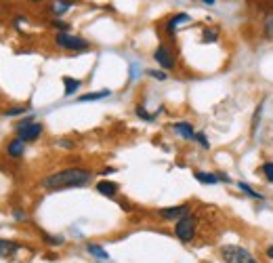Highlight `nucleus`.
<instances>
[{"instance_id": "nucleus-1", "label": "nucleus", "mask_w": 273, "mask_h": 263, "mask_svg": "<svg viewBox=\"0 0 273 263\" xmlns=\"http://www.w3.org/2000/svg\"><path fill=\"white\" fill-rule=\"evenodd\" d=\"M93 173L89 169H65L59 173H53L47 179H42V187L57 192V190H65V187H82L86 183H91Z\"/></svg>"}, {"instance_id": "nucleus-2", "label": "nucleus", "mask_w": 273, "mask_h": 263, "mask_svg": "<svg viewBox=\"0 0 273 263\" xmlns=\"http://www.w3.org/2000/svg\"><path fill=\"white\" fill-rule=\"evenodd\" d=\"M221 257L225 263H258L250 251H246L244 246H238V244H225L221 248Z\"/></svg>"}, {"instance_id": "nucleus-3", "label": "nucleus", "mask_w": 273, "mask_h": 263, "mask_svg": "<svg viewBox=\"0 0 273 263\" xmlns=\"http://www.w3.org/2000/svg\"><path fill=\"white\" fill-rule=\"evenodd\" d=\"M196 228H198V217L193 215H187V217H183L177 221V226H175V234H177V238L181 242H191L193 236H196Z\"/></svg>"}, {"instance_id": "nucleus-4", "label": "nucleus", "mask_w": 273, "mask_h": 263, "mask_svg": "<svg viewBox=\"0 0 273 263\" xmlns=\"http://www.w3.org/2000/svg\"><path fill=\"white\" fill-rule=\"evenodd\" d=\"M45 127L42 122H32V120H23L17 124V139H21L23 143H30V141H36L38 137L42 135Z\"/></svg>"}, {"instance_id": "nucleus-5", "label": "nucleus", "mask_w": 273, "mask_h": 263, "mask_svg": "<svg viewBox=\"0 0 273 263\" xmlns=\"http://www.w3.org/2000/svg\"><path fill=\"white\" fill-rule=\"evenodd\" d=\"M55 43L57 47L67 49V51H86L91 45L89 40H84L82 36H74V34H67V32H59L55 36Z\"/></svg>"}, {"instance_id": "nucleus-6", "label": "nucleus", "mask_w": 273, "mask_h": 263, "mask_svg": "<svg viewBox=\"0 0 273 263\" xmlns=\"http://www.w3.org/2000/svg\"><path fill=\"white\" fill-rule=\"evenodd\" d=\"M162 219H168V221H179L183 217L189 215V204H179V206H168V209H160L158 211Z\"/></svg>"}, {"instance_id": "nucleus-7", "label": "nucleus", "mask_w": 273, "mask_h": 263, "mask_svg": "<svg viewBox=\"0 0 273 263\" xmlns=\"http://www.w3.org/2000/svg\"><path fill=\"white\" fill-rule=\"evenodd\" d=\"M153 59L160 63L164 70H172V67H175V57H172V53L164 47V45H160L155 49V53H153Z\"/></svg>"}, {"instance_id": "nucleus-8", "label": "nucleus", "mask_w": 273, "mask_h": 263, "mask_svg": "<svg viewBox=\"0 0 273 263\" xmlns=\"http://www.w3.org/2000/svg\"><path fill=\"white\" fill-rule=\"evenodd\" d=\"M172 131L179 133L183 139H187V141H196V131L189 122H175L172 124Z\"/></svg>"}, {"instance_id": "nucleus-9", "label": "nucleus", "mask_w": 273, "mask_h": 263, "mask_svg": "<svg viewBox=\"0 0 273 263\" xmlns=\"http://www.w3.org/2000/svg\"><path fill=\"white\" fill-rule=\"evenodd\" d=\"M23 152H25V143L21 141V139H11L9 141V145H7V154L11 156V158H21L23 156Z\"/></svg>"}, {"instance_id": "nucleus-10", "label": "nucleus", "mask_w": 273, "mask_h": 263, "mask_svg": "<svg viewBox=\"0 0 273 263\" xmlns=\"http://www.w3.org/2000/svg\"><path fill=\"white\" fill-rule=\"evenodd\" d=\"M19 251V244L13 242V240H3L0 238V257H15Z\"/></svg>"}, {"instance_id": "nucleus-11", "label": "nucleus", "mask_w": 273, "mask_h": 263, "mask_svg": "<svg viewBox=\"0 0 273 263\" xmlns=\"http://www.w3.org/2000/svg\"><path fill=\"white\" fill-rule=\"evenodd\" d=\"M101 196H107V198H113L118 194V183H113V181H99L97 187H95Z\"/></svg>"}, {"instance_id": "nucleus-12", "label": "nucleus", "mask_w": 273, "mask_h": 263, "mask_svg": "<svg viewBox=\"0 0 273 263\" xmlns=\"http://www.w3.org/2000/svg\"><path fill=\"white\" fill-rule=\"evenodd\" d=\"M185 21H189V15H187V13H179V15L170 17V21L166 23V32L172 36V34H175V30H177V27H179L181 23H185Z\"/></svg>"}, {"instance_id": "nucleus-13", "label": "nucleus", "mask_w": 273, "mask_h": 263, "mask_svg": "<svg viewBox=\"0 0 273 263\" xmlns=\"http://www.w3.org/2000/svg\"><path fill=\"white\" fill-rule=\"evenodd\" d=\"M193 177L198 179L200 183H206V185H214V183H219V181H221L219 175H214V173H206V171H196V173H193Z\"/></svg>"}, {"instance_id": "nucleus-14", "label": "nucleus", "mask_w": 273, "mask_h": 263, "mask_svg": "<svg viewBox=\"0 0 273 263\" xmlns=\"http://www.w3.org/2000/svg\"><path fill=\"white\" fill-rule=\"evenodd\" d=\"M63 87H65V97H71L80 87L82 82L78 78H71V76H63Z\"/></svg>"}, {"instance_id": "nucleus-15", "label": "nucleus", "mask_w": 273, "mask_h": 263, "mask_svg": "<svg viewBox=\"0 0 273 263\" xmlns=\"http://www.w3.org/2000/svg\"><path fill=\"white\" fill-rule=\"evenodd\" d=\"M86 251H89L91 255H95L97 259H101V261L109 259V255H107V251H105V248H101V246H97V244H86Z\"/></svg>"}, {"instance_id": "nucleus-16", "label": "nucleus", "mask_w": 273, "mask_h": 263, "mask_svg": "<svg viewBox=\"0 0 273 263\" xmlns=\"http://www.w3.org/2000/svg\"><path fill=\"white\" fill-rule=\"evenodd\" d=\"M103 97H109V91H99V93H86V95H80L78 101H97V99H103Z\"/></svg>"}, {"instance_id": "nucleus-17", "label": "nucleus", "mask_w": 273, "mask_h": 263, "mask_svg": "<svg viewBox=\"0 0 273 263\" xmlns=\"http://www.w3.org/2000/svg\"><path fill=\"white\" fill-rule=\"evenodd\" d=\"M238 187L244 192V194H246V196H250V198H254V200H263V194H258V192H254L248 183H244V181H240L238 183Z\"/></svg>"}, {"instance_id": "nucleus-18", "label": "nucleus", "mask_w": 273, "mask_h": 263, "mask_svg": "<svg viewBox=\"0 0 273 263\" xmlns=\"http://www.w3.org/2000/svg\"><path fill=\"white\" fill-rule=\"evenodd\" d=\"M71 5L74 3H69V0H59V3H53V11L57 13V15H63L67 9H71Z\"/></svg>"}, {"instance_id": "nucleus-19", "label": "nucleus", "mask_w": 273, "mask_h": 263, "mask_svg": "<svg viewBox=\"0 0 273 263\" xmlns=\"http://www.w3.org/2000/svg\"><path fill=\"white\" fill-rule=\"evenodd\" d=\"M42 238H45V242L51 244V246H61L65 242L63 236H51V234H42Z\"/></svg>"}, {"instance_id": "nucleus-20", "label": "nucleus", "mask_w": 273, "mask_h": 263, "mask_svg": "<svg viewBox=\"0 0 273 263\" xmlns=\"http://www.w3.org/2000/svg\"><path fill=\"white\" fill-rule=\"evenodd\" d=\"M261 173L265 175V179L269 183H273V162H265L263 167H261Z\"/></svg>"}, {"instance_id": "nucleus-21", "label": "nucleus", "mask_w": 273, "mask_h": 263, "mask_svg": "<svg viewBox=\"0 0 273 263\" xmlns=\"http://www.w3.org/2000/svg\"><path fill=\"white\" fill-rule=\"evenodd\" d=\"M135 112H137V116H139V118L147 120V122H151V120L155 118V114H149V112H147V109L143 107V105H137V109H135Z\"/></svg>"}, {"instance_id": "nucleus-22", "label": "nucleus", "mask_w": 273, "mask_h": 263, "mask_svg": "<svg viewBox=\"0 0 273 263\" xmlns=\"http://www.w3.org/2000/svg\"><path fill=\"white\" fill-rule=\"evenodd\" d=\"M217 36H219V32H217V30H210V27H206V30L202 32L204 43H214V40H217Z\"/></svg>"}, {"instance_id": "nucleus-23", "label": "nucleus", "mask_w": 273, "mask_h": 263, "mask_svg": "<svg viewBox=\"0 0 273 263\" xmlns=\"http://www.w3.org/2000/svg\"><path fill=\"white\" fill-rule=\"evenodd\" d=\"M27 109H30L27 105H21V107H13V109H7V112H5V116H17V114H25Z\"/></svg>"}, {"instance_id": "nucleus-24", "label": "nucleus", "mask_w": 273, "mask_h": 263, "mask_svg": "<svg viewBox=\"0 0 273 263\" xmlns=\"http://www.w3.org/2000/svg\"><path fill=\"white\" fill-rule=\"evenodd\" d=\"M261 112H263V103L256 107V112H254V118H252V133L258 129V120H261Z\"/></svg>"}, {"instance_id": "nucleus-25", "label": "nucleus", "mask_w": 273, "mask_h": 263, "mask_svg": "<svg viewBox=\"0 0 273 263\" xmlns=\"http://www.w3.org/2000/svg\"><path fill=\"white\" fill-rule=\"evenodd\" d=\"M196 141H198L200 145H202L204 149H208V147H210V143H208V139H206V135H204V133H196Z\"/></svg>"}, {"instance_id": "nucleus-26", "label": "nucleus", "mask_w": 273, "mask_h": 263, "mask_svg": "<svg viewBox=\"0 0 273 263\" xmlns=\"http://www.w3.org/2000/svg\"><path fill=\"white\" fill-rule=\"evenodd\" d=\"M265 30H267L269 36H273V15H267V19H265Z\"/></svg>"}, {"instance_id": "nucleus-27", "label": "nucleus", "mask_w": 273, "mask_h": 263, "mask_svg": "<svg viewBox=\"0 0 273 263\" xmlns=\"http://www.w3.org/2000/svg\"><path fill=\"white\" fill-rule=\"evenodd\" d=\"M147 74L151 78H158V80H166V74L164 72H158V70H147Z\"/></svg>"}, {"instance_id": "nucleus-28", "label": "nucleus", "mask_w": 273, "mask_h": 263, "mask_svg": "<svg viewBox=\"0 0 273 263\" xmlns=\"http://www.w3.org/2000/svg\"><path fill=\"white\" fill-rule=\"evenodd\" d=\"M53 25H55V27H59L61 32H65V30H67V23H61V21H53Z\"/></svg>"}, {"instance_id": "nucleus-29", "label": "nucleus", "mask_w": 273, "mask_h": 263, "mask_svg": "<svg viewBox=\"0 0 273 263\" xmlns=\"http://www.w3.org/2000/svg\"><path fill=\"white\" fill-rule=\"evenodd\" d=\"M15 219H19V221H25V219H27V215H25V213H21V211H15Z\"/></svg>"}, {"instance_id": "nucleus-30", "label": "nucleus", "mask_w": 273, "mask_h": 263, "mask_svg": "<svg viewBox=\"0 0 273 263\" xmlns=\"http://www.w3.org/2000/svg\"><path fill=\"white\" fill-rule=\"evenodd\" d=\"M267 257H269V259H273V244L267 248Z\"/></svg>"}, {"instance_id": "nucleus-31", "label": "nucleus", "mask_w": 273, "mask_h": 263, "mask_svg": "<svg viewBox=\"0 0 273 263\" xmlns=\"http://www.w3.org/2000/svg\"><path fill=\"white\" fill-rule=\"evenodd\" d=\"M59 145H63V147H74V143H69V141H59Z\"/></svg>"}]
</instances>
